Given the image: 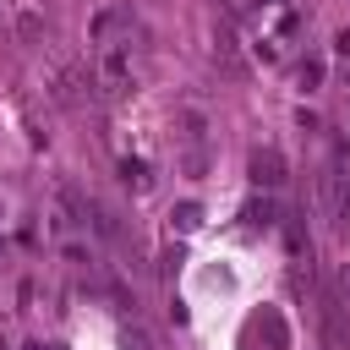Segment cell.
Masks as SVG:
<instances>
[{"instance_id":"1","label":"cell","mask_w":350,"mask_h":350,"mask_svg":"<svg viewBox=\"0 0 350 350\" xmlns=\"http://www.w3.org/2000/svg\"><path fill=\"white\" fill-rule=\"evenodd\" d=\"M93 88L104 104H126L131 88H137V71H131V44H93Z\"/></svg>"},{"instance_id":"7","label":"cell","mask_w":350,"mask_h":350,"mask_svg":"<svg viewBox=\"0 0 350 350\" xmlns=\"http://www.w3.org/2000/svg\"><path fill=\"white\" fill-rule=\"evenodd\" d=\"M170 224H175L180 235H191V230H202V202H175V213H170Z\"/></svg>"},{"instance_id":"9","label":"cell","mask_w":350,"mask_h":350,"mask_svg":"<svg viewBox=\"0 0 350 350\" xmlns=\"http://www.w3.org/2000/svg\"><path fill=\"white\" fill-rule=\"evenodd\" d=\"M246 219H252V224H273V219H279L273 197H252V202H246Z\"/></svg>"},{"instance_id":"8","label":"cell","mask_w":350,"mask_h":350,"mask_svg":"<svg viewBox=\"0 0 350 350\" xmlns=\"http://www.w3.org/2000/svg\"><path fill=\"white\" fill-rule=\"evenodd\" d=\"M262 334H268L273 350H290V334H284V317L279 312H262Z\"/></svg>"},{"instance_id":"4","label":"cell","mask_w":350,"mask_h":350,"mask_svg":"<svg viewBox=\"0 0 350 350\" xmlns=\"http://www.w3.org/2000/svg\"><path fill=\"white\" fill-rule=\"evenodd\" d=\"M213 60L224 71H241V49H235V33L230 27H213Z\"/></svg>"},{"instance_id":"12","label":"cell","mask_w":350,"mask_h":350,"mask_svg":"<svg viewBox=\"0 0 350 350\" xmlns=\"http://www.w3.org/2000/svg\"><path fill=\"white\" fill-rule=\"evenodd\" d=\"M339 230H345V241H350V191H345V208H339V219H334Z\"/></svg>"},{"instance_id":"14","label":"cell","mask_w":350,"mask_h":350,"mask_svg":"<svg viewBox=\"0 0 350 350\" xmlns=\"http://www.w3.org/2000/svg\"><path fill=\"white\" fill-rule=\"evenodd\" d=\"M334 44H339V55H350V33H339V38H334Z\"/></svg>"},{"instance_id":"13","label":"cell","mask_w":350,"mask_h":350,"mask_svg":"<svg viewBox=\"0 0 350 350\" xmlns=\"http://www.w3.org/2000/svg\"><path fill=\"white\" fill-rule=\"evenodd\" d=\"M339 295H350V262L339 268Z\"/></svg>"},{"instance_id":"16","label":"cell","mask_w":350,"mask_h":350,"mask_svg":"<svg viewBox=\"0 0 350 350\" xmlns=\"http://www.w3.org/2000/svg\"><path fill=\"white\" fill-rule=\"evenodd\" d=\"M257 5H279V0H257Z\"/></svg>"},{"instance_id":"6","label":"cell","mask_w":350,"mask_h":350,"mask_svg":"<svg viewBox=\"0 0 350 350\" xmlns=\"http://www.w3.org/2000/svg\"><path fill=\"white\" fill-rule=\"evenodd\" d=\"M323 77H328V60H323V55H306V60L295 66V82H301L306 93H317V88H323Z\"/></svg>"},{"instance_id":"5","label":"cell","mask_w":350,"mask_h":350,"mask_svg":"<svg viewBox=\"0 0 350 350\" xmlns=\"http://www.w3.org/2000/svg\"><path fill=\"white\" fill-rule=\"evenodd\" d=\"M115 345H120V350H159V339H153V334H148V328H142L137 317H131V323H120Z\"/></svg>"},{"instance_id":"10","label":"cell","mask_w":350,"mask_h":350,"mask_svg":"<svg viewBox=\"0 0 350 350\" xmlns=\"http://www.w3.org/2000/svg\"><path fill=\"white\" fill-rule=\"evenodd\" d=\"M120 175H126V186H131V191H148V170H142L137 159H120Z\"/></svg>"},{"instance_id":"2","label":"cell","mask_w":350,"mask_h":350,"mask_svg":"<svg viewBox=\"0 0 350 350\" xmlns=\"http://www.w3.org/2000/svg\"><path fill=\"white\" fill-rule=\"evenodd\" d=\"M246 175H252V186H257V191L284 186V153H279V148H257V153H252V164H246Z\"/></svg>"},{"instance_id":"3","label":"cell","mask_w":350,"mask_h":350,"mask_svg":"<svg viewBox=\"0 0 350 350\" xmlns=\"http://www.w3.org/2000/svg\"><path fill=\"white\" fill-rule=\"evenodd\" d=\"M175 131H180V142L202 148V137H208V115H202V109H180V115H175Z\"/></svg>"},{"instance_id":"11","label":"cell","mask_w":350,"mask_h":350,"mask_svg":"<svg viewBox=\"0 0 350 350\" xmlns=\"http://www.w3.org/2000/svg\"><path fill=\"white\" fill-rule=\"evenodd\" d=\"M16 27H22V38H38V33H44V22H38V16H33V11H27V16H22V22H16Z\"/></svg>"},{"instance_id":"15","label":"cell","mask_w":350,"mask_h":350,"mask_svg":"<svg viewBox=\"0 0 350 350\" xmlns=\"http://www.w3.org/2000/svg\"><path fill=\"white\" fill-rule=\"evenodd\" d=\"M27 350H66V345H27Z\"/></svg>"}]
</instances>
